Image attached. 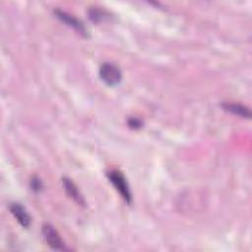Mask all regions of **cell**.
<instances>
[{
	"instance_id": "obj_2",
	"label": "cell",
	"mask_w": 252,
	"mask_h": 252,
	"mask_svg": "<svg viewBox=\"0 0 252 252\" xmlns=\"http://www.w3.org/2000/svg\"><path fill=\"white\" fill-rule=\"evenodd\" d=\"M98 75L101 81L109 87H115L122 81V73L120 68L111 62L102 63L99 67Z\"/></svg>"
},
{
	"instance_id": "obj_10",
	"label": "cell",
	"mask_w": 252,
	"mask_h": 252,
	"mask_svg": "<svg viewBox=\"0 0 252 252\" xmlns=\"http://www.w3.org/2000/svg\"><path fill=\"white\" fill-rule=\"evenodd\" d=\"M128 125L130 128L134 129V130H137V129H140L142 128V125H143V122L141 119L137 118V117H131L128 119Z\"/></svg>"
},
{
	"instance_id": "obj_6",
	"label": "cell",
	"mask_w": 252,
	"mask_h": 252,
	"mask_svg": "<svg viewBox=\"0 0 252 252\" xmlns=\"http://www.w3.org/2000/svg\"><path fill=\"white\" fill-rule=\"evenodd\" d=\"M62 186H63L66 194L73 201H75L78 205H80V206H85L86 205V201H85L83 195L81 194L80 190L78 189V187L76 186V184L73 182L72 179H70L69 177L64 176L62 178Z\"/></svg>"
},
{
	"instance_id": "obj_9",
	"label": "cell",
	"mask_w": 252,
	"mask_h": 252,
	"mask_svg": "<svg viewBox=\"0 0 252 252\" xmlns=\"http://www.w3.org/2000/svg\"><path fill=\"white\" fill-rule=\"evenodd\" d=\"M30 186H31V189L33 192H35V193H38V192H40L43 189L42 181L38 177H36V176L32 177V179L30 181Z\"/></svg>"
},
{
	"instance_id": "obj_4",
	"label": "cell",
	"mask_w": 252,
	"mask_h": 252,
	"mask_svg": "<svg viewBox=\"0 0 252 252\" xmlns=\"http://www.w3.org/2000/svg\"><path fill=\"white\" fill-rule=\"evenodd\" d=\"M41 232L45 242L51 249L57 250V251L69 250V248L66 246V244L62 240L58 231L50 223H44L41 227Z\"/></svg>"
},
{
	"instance_id": "obj_5",
	"label": "cell",
	"mask_w": 252,
	"mask_h": 252,
	"mask_svg": "<svg viewBox=\"0 0 252 252\" xmlns=\"http://www.w3.org/2000/svg\"><path fill=\"white\" fill-rule=\"evenodd\" d=\"M9 210L13 215V217L17 220V221L23 227L28 228L31 225V222H32L31 216L22 204L18 202H12L9 204Z\"/></svg>"
},
{
	"instance_id": "obj_8",
	"label": "cell",
	"mask_w": 252,
	"mask_h": 252,
	"mask_svg": "<svg viewBox=\"0 0 252 252\" xmlns=\"http://www.w3.org/2000/svg\"><path fill=\"white\" fill-rule=\"evenodd\" d=\"M89 16L93 22H99V21H102L104 19V17L107 15H105L103 13V11H101V10L92 9L89 11Z\"/></svg>"
},
{
	"instance_id": "obj_7",
	"label": "cell",
	"mask_w": 252,
	"mask_h": 252,
	"mask_svg": "<svg viewBox=\"0 0 252 252\" xmlns=\"http://www.w3.org/2000/svg\"><path fill=\"white\" fill-rule=\"evenodd\" d=\"M221 107L227 111L230 112L236 116L242 117V118H247L249 119L251 117L250 109L240 103H234V102H223L221 104Z\"/></svg>"
},
{
	"instance_id": "obj_3",
	"label": "cell",
	"mask_w": 252,
	"mask_h": 252,
	"mask_svg": "<svg viewBox=\"0 0 252 252\" xmlns=\"http://www.w3.org/2000/svg\"><path fill=\"white\" fill-rule=\"evenodd\" d=\"M53 14L59 21H61L66 26L72 28L74 31H76L78 33H80L82 36H84V37L89 36V32H88V29L86 28L85 24L81 20L76 18L75 16H73L61 9H54Z\"/></svg>"
},
{
	"instance_id": "obj_1",
	"label": "cell",
	"mask_w": 252,
	"mask_h": 252,
	"mask_svg": "<svg viewBox=\"0 0 252 252\" xmlns=\"http://www.w3.org/2000/svg\"><path fill=\"white\" fill-rule=\"evenodd\" d=\"M106 176L109 180V182L113 185L115 190L120 194L121 198L127 203V204H132L133 201V196L132 192L130 189V186L128 184V181L124 174L118 170V169H110L107 171Z\"/></svg>"
}]
</instances>
